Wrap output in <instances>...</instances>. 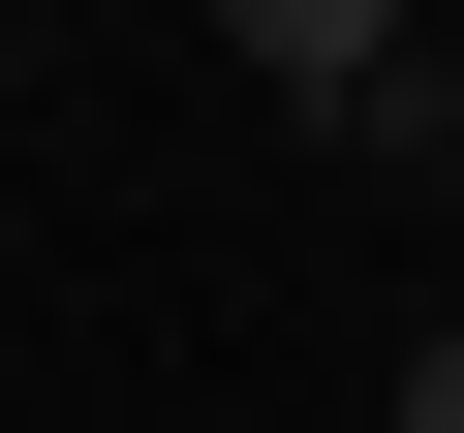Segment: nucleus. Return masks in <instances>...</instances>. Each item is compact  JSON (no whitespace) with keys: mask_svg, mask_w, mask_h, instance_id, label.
Here are the masks:
<instances>
[{"mask_svg":"<svg viewBox=\"0 0 464 433\" xmlns=\"http://www.w3.org/2000/svg\"><path fill=\"white\" fill-rule=\"evenodd\" d=\"M217 63H248V93H310V124H341V93L402 63V0H217Z\"/></svg>","mask_w":464,"mask_h":433,"instance_id":"1","label":"nucleus"},{"mask_svg":"<svg viewBox=\"0 0 464 433\" xmlns=\"http://www.w3.org/2000/svg\"><path fill=\"white\" fill-rule=\"evenodd\" d=\"M402 433H464V341H402Z\"/></svg>","mask_w":464,"mask_h":433,"instance_id":"2","label":"nucleus"}]
</instances>
